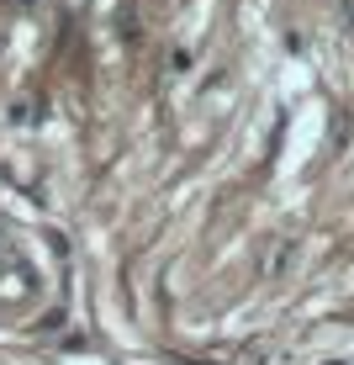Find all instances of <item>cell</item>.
<instances>
[{
    "label": "cell",
    "mask_w": 354,
    "mask_h": 365,
    "mask_svg": "<svg viewBox=\"0 0 354 365\" xmlns=\"http://www.w3.org/2000/svg\"><path fill=\"white\" fill-rule=\"evenodd\" d=\"M349 138H354V117L349 111H333V148H349Z\"/></svg>",
    "instance_id": "3"
},
{
    "label": "cell",
    "mask_w": 354,
    "mask_h": 365,
    "mask_svg": "<svg viewBox=\"0 0 354 365\" xmlns=\"http://www.w3.org/2000/svg\"><path fill=\"white\" fill-rule=\"evenodd\" d=\"M43 302V270L16 233L0 222V318H21Z\"/></svg>",
    "instance_id": "1"
},
{
    "label": "cell",
    "mask_w": 354,
    "mask_h": 365,
    "mask_svg": "<svg viewBox=\"0 0 354 365\" xmlns=\"http://www.w3.org/2000/svg\"><path fill=\"white\" fill-rule=\"evenodd\" d=\"M344 6V27H349V37H354V0H338Z\"/></svg>",
    "instance_id": "5"
},
{
    "label": "cell",
    "mask_w": 354,
    "mask_h": 365,
    "mask_svg": "<svg viewBox=\"0 0 354 365\" xmlns=\"http://www.w3.org/2000/svg\"><path fill=\"white\" fill-rule=\"evenodd\" d=\"M328 365H349V360H328Z\"/></svg>",
    "instance_id": "6"
},
{
    "label": "cell",
    "mask_w": 354,
    "mask_h": 365,
    "mask_svg": "<svg viewBox=\"0 0 354 365\" xmlns=\"http://www.w3.org/2000/svg\"><path fill=\"white\" fill-rule=\"evenodd\" d=\"M185 69H191V48H175L170 53V74H185Z\"/></svg>",
    "instance_id": "4"
},
{
    "label": "cell",
    "mask_w": 354,
    "mask_h": 365,
    "mask_svg": "<svg viewBox=\"0 0 354 365\" xmlns=\"http://www.w3.org/2000/svg\"><path fill=\"white\" fill-rule=\"evenodd\" d=\"M291 259H296V238H275V249L264 255V281H281V275L291 270Z\"/></svg>",
    "instance_id": "2"
}]
</instances>
